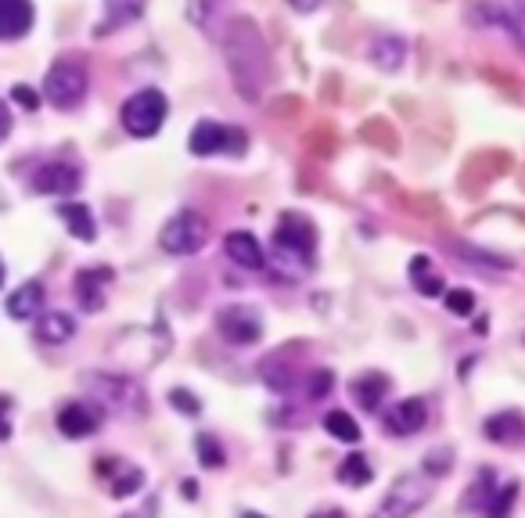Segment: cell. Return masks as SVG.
I'll list each match as a JSON object with an SVG mask.
<instances>
[{
	"mask_svg": "<svg viewBox=\"0 0 525 518\" xmlns=\"http://www.w3.org/2000/svg\"><path fill=\"white\" fill-rule=\"evenodd\" d=\"M223 58H227V72H231L241 101L259 105L274 83V58L263 40V29L249 15H238L223 26Z\"/></svg>",
	"mask_w": 525,
	"mask_h": 518,
	"instance_id": "6da1fadb",
	"label": "cell"
},
{
	"mask_svg": "<svg viewBox=\"0 0 525 518\" xmlns=\"http://www.w3.org/2000/svg\"><path fill=\"white\" fill-rule=\"evenodd\" d=\"M313 249H317V234H313V224L306 216L299 213H285L277 220V231H274V252L277 259L295 267V274H306L313 263Z\"/></svg>",
	"mask_w": 525,
	"mask_h": 518,
	"instance_id": "7a4b0ae2",
	"label": "cell"
},
{
	"mask_svg": "<svg viewBox=\"0 0 525 518\" xmlns=\"http://www.w3.org/2000/svg\"><path fill=\"white\" fill-rule=\"evenodd\" d=\"M166 112H170L166 94L155 87H144L123 101L119 123H123V130L130 137H155L162 130V123H166Z\"/></svg>",
	"mask_w": 525,
	"mask_h": 518,
	"instance_id": "3957f363",
	"label": "cell"
},
{
	"mask_svg": "<svg viewBox=\"0 0 525 518\" xmlns=\"http://www.w3.org/2000/svg\"><path fill=\"white\" fill-rule=\"evenodd\" d=\"M209 242V220L195 209H184V213L170 216L159 231V245L170 256H195Z\"/></svg>",
	"mask_w": 525,
	"mask_h": 518,
	"instance_id": "277c9868",
	"label": "cell"
},
{
	"mask_svg": "<svg viewBox=\"0 0 525 518\" xmlns=\"http://www.w3.org/2000/svg\"><path fill=\"white\" fill-rule=\"evenodd\" d=\"M191 155L198 159H209V155H241L249 152V134L238 130V126H223V123H213V119H202V123L191 130V141H187Z\"/></svg>",
	"mask_w": 525,
	"mask_h": 518,
	"instance_id": "5b68a950",
	"label": "cell"
},
{
	"mask_svg": "<svg viewBox=\"0 0 525 518\" xmlns=\"http://www.w3.org/2000/svg\"><path fill=\"white\" fill-rule=\"evenodd\" d=\"M87 69H83L80 62H58L47 69L44 76V98L51 101L54 108H62V112H69V108H76L83 98H87Z\"/></svg>",
	"mask_w": 525,
	"mask_h": 518,
	"instance_id": "8992f818",
	"label": "cell"
},
{
	"mask_svg": "<svg viewBox=\"0 0 525 518\" xmlns=\"http://www.w3.org/2000/svg\"><path fill=\"white\" fill-rule=\"evenodd\" d=\"M216 331L234 346H252L263 339V313L249 303H231L216 313Z\"/></svg>",
	"mask_w": 525,
	"mask_h": 518,
	"instance_id": "52a82bcc",
	"label": "cell"
},
{
	"mask_svg": "<svg viewBox=\"0 0 525 518\" xmlns=\"http://www.w3.org/2000/svg\"><path fill=\"white\" fill-rule=\"evenodd\" d=\"M101 421H105V411L94 400H69L58 411V432L69 439H87L101 429Z\"/></svg>",
	"mask_w": 525,
	"mask_h": 518,
	"instance_id": "ba28073f",
	"label": "cell"
},
{
	"mask_svg": "<svg viewBox=\"0 0 525 518\" xmlns=\"http://www.w3.org/2000/svg\"><path fill=\"white\" fill-rule=\"evenodd\" d=\"M83 188V173L72 162H47L33 173L36 195H72Z\"/></svg>",
	"mask_w": 525,
	"mask_h": 518,
	"instance_id": "9c48e42d",
	"label": "cell"
},
{
	"mask_svg": "<svg viewBox=\"0 0 525 518\" xmlns=\"http://www.w3.org/2000/svg\"><path fill=\"white\" fill-rule=\"evenodd\" d=\"M428 501V483L421 475H403L392 483V490L385 493L382 511L385 515H414L421 504Z\"/></svg>",
	"mask_w": 525,
	"mask_h": 518,
	"instance_id": "30bf717a",
	"label": "cell"
},
{
	"mask_svg": "<svg viewBox=\"0 0 525 518\" xmlns=\"http://www.w3.org/2000/svg\"><path fill=\"white\" fill-rule=\"evenodd\" d=\"M116 281V270L112 267H87L76 274V299H80V310L98 313L105 306V285Z\"/></svg>",
	"mask_w": 525,
	"mask_h": 518,
	"instance_id": "8fae6325",
	"label": "cell"
},
{
	"mask_svg": "<svg viewBox=\"0 0 525 518\" xmlns=\"http://www.w3.org/2000/svg\"><path fill=\"white\" fill-rule=\"evenodd\" d=\"M44 285L40 281H22L15 292H8L4 299V313L11 321H36L44 313Z\"/></svg>",
	"mask_w": 525,
	"mask_h": 518,
	"instance_id": "7c38bea8",
	"label": "cell"
},
{
	"mask_svg": "<svg viewBox=\"0 0 525 518\" xmlns=\"http://www.w3.org/2000/svg\"><path fill=\"white\" fill-rule=\"evenodd\" d=\"M90 385L98 389V396L108 403V407H130V411H141L144 396L137 393V385L130 378H112V375H90Z\"/></svg>",
	"mask_w": 525,
	"mask_h": 518,
	"instance_id": "4fadbf2b",
	"label": "cell"
},
{
	"mask_svg": "<svg viewBox=\"0 0 525 518\" xmlns=\"http://www.w3.org/2000/svg\"><path fill=\"white\" fill-rule=\"evenodd\" d=\"M425 421H428L425 400L410 396V400H400L396 407H389V414H385V429H389L392 436H414V432L425 429Z\"/></svg>",
	"mask_w": 525,
	"mask_h": 518,
	"instance_id": "5bb4252c",
	"label": "cell"
},
{
	"mask_svg": "<svg viewBox=\"0 0 525 518\" xmlns=\"http://www.w3.org/2000/svg\"><path fill=\"white\" fill-rule=\"evenodd\" d=\"M223 252L231 256V263H238V267H245V270L267 267V252H263V245H259L256 234H249V231L227 234V238H223Z\"/></svg>",
	"mask_w": 525,
	"mask_h": 518,
	"instance_id": "9a60e30c",
	"label": "cell"
},
{
	"mask_svg": "<svg viewBox=\"0 0 525 518\" xmlns=\"http://www.w3.org/2000/svg\"><path fill=\"white\" fill-rule=\"evenodd\" d=\"M36 8L33 0H0V36L4 40H22L33 29Z\"/></svg>",
	"mask_w": 525,
	"mask_h": 518,
	"instance_id": "2e32d148",
	"label": "cell"
},
{
	"mask_svg": "<svg viewBox=\"0 0 525 518\" xmlns=\"http://www.w3.org/2000/svg\"><path fill=\"white\" fill-rule=\"evenodd\" d=\"M482 436L490 439V443H497V447H522L525 418L518 411L493 414V418H486V425H482Z\"/></svg>",
	"mask_w": 525,
	"mask_h": 518,
	"instance_id": "e0dca14e",
	"label": "cell"
},
{
	"mask_svg": "<svg viewBox=\"0 0 525 518\" xmlns=\"http://www.w3.org/2000/svg\"><path fill=\"white\" fill-rule=\"evenodd\" d=\"M367 58H371L374 69L382 72H400L403 62H407V40L396 33H382L374 36L371 47H367Z\"/></svg>",
	"mask_w": 525,
	"mask_h": 518,
	"instance_id": "ac0fdd59",
	"label": "cell"
},
{
	"mask_svg": "<svg viewBox=\"0 0 525 518\" xmlns=\"http://www.w3.org/2000/svg\"><path fill=\"white\" fill-rule=\"evenodd\" d=\"M33 328H36V339L44 342V346H62V342L72 339L76 321H72L69 313L51 310V313H40V317L33 321Z\"/></svg>",
	"mask_w": 525,
	"mask_h": 518,
	"instance_id": "d6986e66",
	"label": "cell"
},
{
	"mask_svg": "<svg viewBox=\"0 0 525 518\" xmlns=\"http://www.w3.org/2000/svg\"><path fill=\"white\" fill-rule=\"evenodd\" d=\"M58 216L65 220L72 238H80V242H87V245L98 238V220H94V213H90L83 202H62V206H58Z\"/></svg>",
	"mask_w": 525,
	"mask_h": 518,
	"instance_id": "ffe728a7",
	"label": "cell"
},
{
	"mask_svg": "<svg viewBox=\"0 0 525 518\" xmlns=\"http://www.w3.org/2000/svg\"><path fill=\"white\" fill-rule=\"evenodd\" d=\"M410 285L418 288L421 295H446L443 274L432 267V259H428L425 252H418V256L410 259Z\"/></svg>",
	"mask_w": 525,
	"mask_h": 518,
	"instance_id": "44dd1931",
	"label": "cell"
},
{
	"mask_svg": "<svg viewBox=\"0 0 525 518\" xmlns=\"http://www.w3.org/2000/svg\"><path fill=\"white\" fill-rule=\"evenodd\" d=\"M148 8V0H105V22L98 26V33L105 36L112 26H126V22H137Z\"/></svg>",
	"mask_w": 525,
	"mask_h": 518,
	"instance_id": "7402d4cb",
	"label": "cell"
},
{
	"mask_svg": "<svg viewBox=\"0 0 525 518\" xmlns=\"http://www.w3.org/2000/svg\"><path fill=\"white\" fill-rule=\"evenodd\" d=\"M223 4H227V0H187V8H184L187 22L205 29V33H213L216 22H220V15H223Z\"/></svg>",
	"mask_w": 525,
	"mask_h": 518,
	"instance_id": "603a6c76",
	"label": "cell"
},
{
	"mask_svg": "<svg viewBox=\"0 0 525 518\" xmlns=\"http://www.w3.org/2000/svg\"><path fill=\"white\" fill-rule=\"evenodd\" d=\"M493 497H497V475H493L490 468H482V472L475 475V483H472V490H468V501L464 504L472 511H486V515H490Z\"/></svg>",
	"mask_w": 525,
	"mask_h": 518,
	"instance_id": "cb8c5ba5",
	"label": "cell"
},
{
	"mask_svg": "<svg viewBox=\"0 0 525 518\" xmlns=\"http://www.w3.org/2000/svg\"><path fill=\"white\" fill-rule=\"evenodd\" d=\"M353 393H356V400L364 403L367 411H374V407H382L385 393H389V378H385V375H364V378H356V382H353Z\"/></svg>",
	"mask_w": 525,
	"mask_h": 518,
	"instance_id": "d4e9b609",
	"label": "cell"
},
{
	"mask_svg": "<svg viewBox=\"0 0 525 518\" xmlns=\"http://www.w3.org/2000/svg\"><path fill=\"white\" fill-rule=\"evenodd\" d=\"M324 429H328V436L339 439V443H360V425H356V418L346 411H331L328 418H324Z\"/></svg>",
	"mask_w": 525,
	"mask_h": 518,
	"instance_id": "484cf974",
	"label": "cell"
},
{
	"mask_svg": "<svg viewBox=\"0 0 525 518\" xmlns=\"http://www.w3.org/2000/svg\"><path fill=\"white\" fill-rule=\"evenodd\" d=\"M144 486V472L126 461H116V475H112V497H130Z\"/></svg>",
	"mask_w": 525,
	"mask_h": 518,
	"instance_id": "4316f807",
	"label": "cell"
},
{
	"mask_svg": "<svg viewBox=\"0 0 525 518\" xmlns=\"http://www.w3.org/2000/svg\"><path fill=\"white\" fill-rule=\"evenodd\" d=\"M371 479H374V468L367 465L364 454H349L346 461H342L339 483H346V486H367Z\"/></svg>",
	"mask_w": 525,
	"mask_h": 518,
	"instance_id": "83f0119b",
	"label": "cell"
},
{
	"mask_svg": "<svg viewBox=\"0 0 525 518\" xmlns=\"http://www.w3.org/2000/svg\"><path fill=\"white\" fill-rule=\"evenodd\" d=\"M450 249H454L457 256H468V259H475L479 267H497V270H511V267H515V263H511L508 256H497V252L472 249V245H450Z\"/></svg>",
	"mask_w": 525,
	"mask_h": 518,
	"instance_id": "f1b7e54d",
	"label": "cell"
},
{
	"mask_svg": "<svg viewBox=\"0 0 525 518\" xmlns=\"http://www.w3.org/2000/svg\"><path fill=\"white\" fill-rule=\"evenodd\" d=\"M195 454L202 457L205 468H223V450L213 436H198L195 439Z\"/></svg>",
	"mask_w": 525,
	"mask_h": 518,
	"instance_id": "f546056e",
	"label": "cell"
},
{
	"mask_svg": "<svg viewBox=\"0 0 525 518\" xmlns=\"http://www.w3.org/2000/svg\"><path fill=\"white\" fill-rule=\"evenodd\" d=\"M443 299H446V310L457 313V317H468V313L475 310V295L468 292V288H450Z\"/></svg>",
	"mask_w": 525,
	"mask_h": 518,
	"instance_id": "4dcf8cb0",
	"label": "cell"
},
{
	"mask_svg": "<svg viewBox=\"0 0 525 518\" xmlns=\"http://www.w3.org/2000/svg\"><path fill=\"white\" fill-rule=\"evenodd\" d=\"M515 497H518V483H508L504 490H497V497H493V504H490V515H508Z\"/></svg>",
	"mask_w": 525,
	"mask_h": 518,
	"instance_id": "1f68e13d",
	"label": "cell"
},
{
	"mask_svg": "<svg viewBox=\"0 0 525 518\" xmlns=\"http://www.w3.org/2000/svg\"><path fill=\"white\" fill-rule=\"evenodd\" d=\"M331 385H335V378H331L328 367H321V371H313V375H310V400H321V396H328Z\"/></svg>",
	"mask_w": 525,
	"mask_h": 518,
	"instance_id": "d6a6232c",
	"label": "cell"
},
{
	"mask_svg": "<svg viewBox=\"0 0 525 518\" xmlns=\"http://www.w3.org/2000/svg\"><path fill=\"white\" fill-rule=\"evenodd\" d=\"M11 101H15V105H22V108H29V112H33V108L40 105V94H36V90L29 87V83H15V87H11Z\"/></svg>",
	"mask_w": 525,
	"mask_h": 518,
	"instance_id": "836d02e7",
	"label": "cell"
},
{
	"mask_svg": "<svg viewBox=\"0 0 525 518\" xmlns=\"http://www.w3.org/2000/svg\"><path fill=\"white\" fill-rule=\"evenodd\" d=\"M450 461H454V454H450V450H436V454L425 457V472L428 475H446V472H450Z\"/></svg>",
	"mask_w": 525,
	"mask_h": 518,
	"instance_id": "e575fe53",
	"label": "cell"
},
{
	"mask_svg": "<svg viewBox=\"0 0 525 518\" xmlns=\"http://www.w3.org/2000/svg\"><path fill=\"white\" fill-rule=\"evenodd\" d=\"M170 403L177 407L180 414H198V411H202V403H198L195 396L187 393V389H173V393H170Z\"/></svg>",
	"mask_w": 525,
	"mask_h": 518,
	"instance_id": "d590c367",
	"label": "cell"
},
{
	"mask_svg": "<svg viewBox=\"0 0 525 518\" xmlns=\"http://www.w3.org/2000/svg\"><path fill=\"white\" fill-rule=\"evenodd\" d=\"M288 4H292V8L299 11V15H310V11L321 8V0H288Z\"/></svg>",
	"mask_w": 525,
	"mask_h": 518,
	"instance_id": "8d00e7d4",
	"label": "cell"
},
{
	"mask_svg": "<svg viewBox=\"0 0 525 518\" xmlns=\"http://www.w3.org/2000/svg\"><path fill=\"white\" fill-rule=\"evenodd\" d=\"M511 29H515V33L522 36V44H525V8L515 11V18H511Z\"/></svg>",
	"mask_w": 525,
	"mask_h": 518,
	"instance_id": "74e56055",
	"label": "cell"
},
{
	"mask_svg": "<svg viewBox=\"0 0 525 518\" xmlns=\"http://www.w3.org/2000/svg\"><path fill=\"white\" fill-rule=\"evenodd\" d=\"M184 497H187V501H195V497H198V493H195V483H184Z\"/></svg>",
	"mask_w": 525,
	"mask_h": 518,
	"instance_id": "f35d334b",
	"label": "cell"
}]
</instances>
